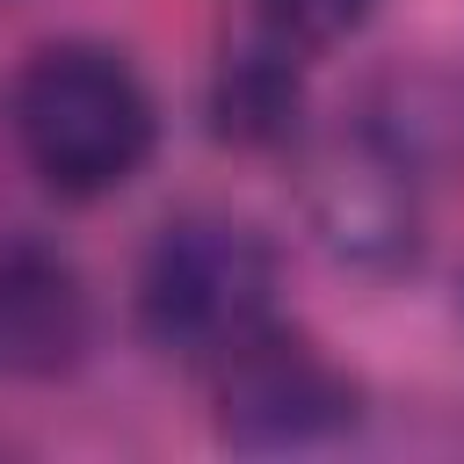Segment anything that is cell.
<instances>
[{
	"instance_id": "6da1fadb",
	"label": "cell",
	"mask_w": 464,
	"mask_h": 464,
	"mask_svg": "<svg viewBox=\"0 0 464 464\" xmlns=\"http://www.w3.org/2000/svg\"><path fill=\"white\" fill-rule=\"evenodd\" d=\"M14 138H22V160L36 167L44 188L94 203L152 160L160 109L116 51L51 44L14 80Z\"/></svg>"
},
{
	"instance_id": "5b68a950",
	"label": "cell",
	"mask_w": 464,
	"mask_h": 464,
	"mask_svg": "<svg viewBox=\"0 0 464 464\" xmlns=\"http://www.w3.org/2000/svg\"><path fill=\"white\" fill-rule=\"evenodd\" d=\"M362 138L377 152H392L406 174L435 167V160H457L464 152V87H450L442 72H399V80L377 87Z\"/></svg>"
},
{
	"instance_id": "8992f818",
	"label": "cell",
	"mask_w": 464,
	"mask_h": 464,
	"mask_svg": "<svg viewBox=\"0 0 464 464\" xmlns=\"http://www.w3.org/2000/svg\"><path fill=\"white\" fill-rule=\"evenodd\" d=\"M210 116H218V138L232 145H276L297 130V72H290V44L276 36L268 51H246L218 72V94H210Z\"/></svg>"
},
{
	"instance_id": "277c9868",
	"label": "cell",
	"mask_w": 464,
	"mask_h": 464,
	"mask_svg": "<svg viewBox=\"0 0 464 464\" xmlns=\"http://www.w3.org/2000/svg\"><path fill=\"white\" fill-rule=\"evenodd\" d=\"M87 334H94V304L80 268L29 232L0 239V377L22 384L65 377L87 355Z\"/></svg>"
},
{
	"instance_id": "52a82bcc",
	"label": "cell",
	"mask_w": 464,
	"mask_h": 464,
	"mask_svg": "<svg viewBox=\"0 0 464 464\" xmlns=\"http://www.w3.org/2000/svg\"><path fill=\"white\" fill-rule=\"evenodd\" d=\"M254 14L268 22V36H283L290 51H312V44H341L355 36L377 0H254Z\"/></svg>"
},
{
	"instance_id": "7a4b0ae2",
	"label": "cell",
	"mask_w": 464,
	"mask_h": 464,
	"mask_svg": "<svg viewBox=\"0 0 464 464\" xmlns=\"http://www.w3.org/2000/svg\"><path fill=\"white\" fill-rule=\"evenodd\" d=\"M276 246L232 210H181L152 232L138 261V326L152 348L188 362H225L268 326Z\"/></svg>"
},
{
	"instance_id": "3957f363",
	"label": "cell",
	"mask_w": 464,
	"mask_h": 464,
	"mask_svg": "<svg viewBox=\"0 0 464 464\" xmlns=\"http://www.w3.org/2000/svg\"><path fill=\"white\" fill-rule=\"evenodd\" d=\"M355 420V377L304 334L261 326L218 362V442L232 450H304Z\"/></svg>"
}]
</instances>
